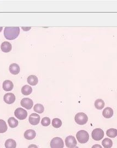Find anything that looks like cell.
Masks as SVG:
<instances>
[{
    "instance_id": "10",
    "label": "cell",
    "mask_w": 117,
    "mask_h": 148,
    "mask_svg": "<svg viewBox=\"0 0 117 148\" xmlns=\"http://www.w3.org/2000/svg\"><path fill=\"white\" fill-rule=\"evenodd\" d=\"M3 100L7 104H12L15 101V96L13 93H8L4 95Z\"/></svg>"
},
{
    "instance_id": "3",
    "label": "cell",
    "mask_w": 117,
    "mask_h": 148,
    "mask_svg": "<svg viewBox=\"0 0 117 148\" xmlns=\"http://www.w3.org/2000/svg\"><path fill=\"white\" fill-rule=\"evenodd\" d=\"M75 120L78 125H84L87 123L88 117L85 114L83 113H79L76 115Z\"/></svg>"
},
{
    "instance_id": "27",
    "label": "cell",
    "mask_w": 117,
    "mask_h": 148,
    "mask_svg": "<svg viewBox=\"0 0 117 148\" xmlns=\"http://www.w3.org/2000/svg\"><path fill=\"white\" fill-rule=\"evenodd\" d=\"M91 148H102V147L99 144H95Z\"/></svg>"
},
{
    "instance_id": "26",
    "label": "cell",
    "mask_w": 117,
    "mask_h": 148,
    "mask_svg": "<svg viewBox=\"0 0 117 148\" xmlns=\"http://www.w3.org/2000/svg\"><path fill=\"white\" fill-rule=\"evenodd\" d=\"M41 124L42 125H43V126H45V127L48 126L50 124V119L47 117H45L43 118L41 121Z\"/></svg>"
},
{
    "instance_id": "24",
    "label": "cell",
    "mask_w": 117,
    "mask_h": 148,
    "mask_svg": "<svg viewBox=\"0 0 117 148\" xmlns=\"http://www.w3.org/2000/svg\"><path fill=\"white\" fill-rule=\"evenodd\" d=\"M34 111L36 112L37 113L42 114L43 113V111L44 110V108L43 105L41 104H37L34 105Z\"/></svg>"
},
{
    "instance_id": "4",
    "label": "cell",
    "mask_w": 117,
    "mask_h": 148,
    "mask_svg": "<svg viewBox=\"0 0 117 148\" xmlns=\"http://www.w3.org/2000/svg\"><path fill=\"white\" fill-rule=\"evenodd\" d=\"M50 147L51 148H63L64 143L60 137H55L50 141Z\"/></svg>"
},
{
    "instance_id": "18",
    "label": "cell",
    "mask_w": 117,
    "mask_h": 148,
    "mask_svg": "<svg viewBox=\"0 0 117 148\" xmlns=\"http://www.w3.org/2000/svg\"><path fill=\"white\" fill-rule=\"evenodd\" d=\"M5 145L6 148H16L17 143L13 139H9L5 142Z\"/></svg>"
},
{
    "instance_id": "30",
    "label": "cell",
    "mask_w": 117,
    "mask_h": 148,
    "mask_svg": "<svg viewBox=\"0 0 117 148\" xmlns=\"http://www.w3.org/2000/svg\"><path fill=\"white\" fill-rule=\"evenodd\" d=\"M2 29H3V27H0V33L2 31Z\"/></svg>"
},
{
    "instance_id": "14",
    "label": "cell",
    "mask_w": 117,
    "mask_h": 148,
    "mask_svg": "<svg viewBox=\"0 0 117 148\" xmlns=\"http://www.w3.org/2000/svg\"><path fill=\"white\" fill-rule=\"evenodd\" d=\"M14 87L13 82L10 80H6L3 83V89L5 91H11Z\"/></svg>"
},
{
    "instance_id": "13",
    "label": "cell",
    "mask_w": 117,
    "mask_h": 148,
    "mask_svg": "<svg viewBox=\"0 0 117 148\" xmlns=\"http://www.w3.org/2000/svg\"><path fill=\"white\" fill-rule=\"evenodd\" d=\"M9 70L10 73L13 75H17L19 74L20 72V67L19 66L16 64V63H13L10 65Z\"/></svg>"
},
{
    "instance_id": "31",
    "label": "cell",
    "mask_w": 117,
    "mask_h": 148,
    "mask_svg": "<svg viewBox=\"0 0 117 148\" xmlns=\"http://www.w3.org/2000/svg\"><path fill=\"white\" fill-rule=\"evenodd\" d=\"M79 148L78 147H74V148Z\"/></svg>"
},
{
    "instance_id": "16",
    "label": "cell",
    "mask_w": 117,
    "mask_h": 148,
    "mask_svg": "<svg viewBox=\"0 0 117 148\" xmlns=\"http://www.w3.org/2000/svg\"><path fill=\"white\" fill-rule=\"evenodd\" d=\"M28 83L31 86H35L38 82V79L35 75H30L27 79Z\"/></svg>"
},
{
    "instance_id": "1",
    "label": "cell",
    "mask_w": 117,
    "mask_h": 148,
    "mask_svg": "<svg viewBox=\"0 0 117 148\" xmlns=\"http://www.w3.org/2000/svg\"><path fill=\"white\" fill-rule=\"evenodd\" d=\"M20 34L19 27H6L4 30V36L8 40H13L17 39Z\"/></svg>"
},
{
    "instance_id": "19",
    "label": "cell",
    "mask_w": 117,
    "mask_h": 148,
    "mask_svg": "<svg viewBox=\"0 0 117 148\" xmlns=\"http://www.w3.org/2000/svg\"><path fill=\"white\" fill-rule=\"evenodd\" d=\"M8 123L9 126H10V127L11 128H15L16 127L18 126V121L17 120H16L14 117H10L8 120Z\"/></svg>"
},
{
    "instance_id": "9",
    "label": "cell",
    "mask_w": 117,
    "mask_h": 148,
    "mask_svg": "<svg viewBox=\"0 0 117 148\" xmlns=\"http://www.w3.org/2000/svg\"><path fill=\"white\" fill-rule=\"evenodd\" d=\"M28 121L32 125H37L40 121V116L37 114L33 113L30 115Z\"/></svg>"
},
{
    "instance_id": "29",
    "label": "cell",
    "mask_w": 117,
    "mask_h": 148,
    "mask_svg": "<svg viewBox=\"0 0 117 148\" xmlns=\"http://www.w3.org/2000/svg\"><path fill=\"white\" fill-rule=\"evenodd\" d=\"M22 29H23V30L24 31H28L30 29H31V27H22Z\"/></svg>"
},
{
    "instance_id": "28",
    "label": "cell",
    "mask_w": 117,
    "mask_h": 148,
    "mask_svg": "<svg viewBox=\"0 0 117 148\" xmlns=\"http://www.w3.org/2000/svg\"><path fill=\"white\" fill-rule=\"evenodd\" d=\"M28 148H38V147L36 145H34V144H31V145H30L28 147Z\"/></svg>"
},
{
    "instance_id": "22",
    "label": "cell",
    "mask_w": 117,
    "mask_h": 148,
    "mask_svg": "<svg viewBox=\"0 0 117 148\" xmlns=\"http://www.w3.org/2000/svg\"><path fill=\"white\" fill-rule=\"evenodd\" d=\"M104 102L101 99H98L95 101V107L98 110H101L104 108Z\"/></svg>"
},
{
    "instance_id": "8",
    "label": "cell",
    "mask_w": 117,
    "mask_h": 148,
    "mask_svg": "<svg viewBox=\"0 0 117 148\" xmlns=\"http://www.w3.org/2000/svg\"><path fill=\"white\" fill-rule=\"evenodd\" d=\"M20 104L22 107L28 110H30L34 105V102L30 98H24L21 101Z\"/></svg>"
},
{
    "instance_id": "2",
    "label": "cell",
    "mask_w": 117,
    "mask_h": 148,
    "mask_svg": "<svg viewBox=\"0 0 117 148\" xmlns=\"http://www.w3.org/2000/svg\"><path fill=\"white\" fill-rule=\"evenodd\" d=\"M78 141L81 144L86 143L89 139V135L86 131L81 130L77 132L76 135Z\"/></svg>"
},
{
    "instance_id": "6",
    "label": "cell",
    "mask_w": 117,
    "mask_h": 148,
    "mask_svg": "<svg viewBox=\"0 0 117 148\" xmlns=\"http://www.w3.org/2000/svg\"><path fill=\"white\" fill-rule=\"evenodd\" d=\"M14 115L17 118L20 120H25L28 116V112L24 109L21 108H17L15 111Z\"/></svg>"
},
{
    "instance_id": "5",
    "label": "cell",
    "mask_w": 117,
    "mask_h": 148,
    "mask_svg": "<svg viewBox=\"0 0 117 148\" xmlns=\"http://www.w3.org/2000/svg\"><path fill=\"white\" fill-rule=\"evenodd\" d=\"M91 136L94 140L99 141L104 137V131L101 128H96L92 132Z\"/></svg>"
},
{
    "instance_id": "21",
    "label": "cell",
    "mask_w": 117,
    "mask_h": 148,
    "mask_svg": "<svg viewBox=\"0 0 117 148\" xmlns=\"http://www.w3.org/2000/svg\"><path fill=\"white\" fill-rule=\"evenodd\" d=\"M106 135L110 138H115L117 135V130L115 128L108 129L106 132Z\"/></svg>"
},
{
    "instance_id": "20",
    "label": "cell",
    "mask_w": 117,
    "mask_h": 148,
    "mask_svg": "<svg viewBox=\"0 0 117 148\" xmlns=\"http://www.w3.org/2000/svg\"><path fill=\"white\" fill-rule=\"evenodd\" d=\"M104 148H111L113 145V141L109 138H104L102 141Z\"/></svg>"
},
{
    "instance_id": "15",
    "label": "cell",
    "mask_w": 117,
    "mask_h": 148,
    "mask_svg": "<svg viewBox=\"0 0 117 148\" xmlns=\"http://www.w3.org/2000/svg\"><path fill=\"white\" fill-rule=\"evenodd\" d=\"M102 115L106 119H110L113 115V110L110 107L105 108L102 112Z\"/></svg>"
},
{
    "instance_id": "17",
    "label": "cell",
    "mask_w": 117,
    "mask_h": 148,
    "mask_svg": "<svg viewBox=\"0 0 117 148\" xmlns=\"http://www.w3.org/2000/svg\"><path fill=\"white\" fill-rule=\"evenodd\" d=\"M32 92V88L28 85H25L21 88V93L24 95H28Z\"/></svg>"
},
{
    "instance_id": "7",
    "label": "cell",
    "mask_w": 117,
    "mask_h": 148,
    "mask_svg": "<svg viewBox=\"0 0 117 148\" xmlns=\"http://www.w3.org/2000/svg\"><path fill=\"white\" fill-rule=\"evenodd\" d=\"M77 142L76 138L72 135H69L66 138L65 144L66 147L69 148H74L76 147Z\"/></svg>"
},
{
    "instance_id": "12",
    "label": "cell",
    "mask_w": 117,
    "mask_h": 148,
    "mask_svg": "<svg viewBox=\"0 0 117 148\" xmlns=\"http://www.w3.org/2000/svg\"><path fill=\"white\" fill-rule=\"evenodd\" d=\"M36 133L33 129H28L24 133V137L28 140H32L36 137Z\"/></svg>"
},
{
    "instance_id": "23",
    "label": "cell",
    "mask_w": 117,
    "mask_h": 148,
    "mask_svg": "<svg viewBox=\"0 0 117 148\" xmlns=\"http://www.w3.org/2000/svg\"><path fill=\"white\" fill-rule=\"evenodd\" d=\"M7 129L6 122L4 120L0 119V133H5L7 131Z\"/></svg>"
},
{
    "instance_id": "11",
    "label": "cell",
    "mask_w": 117,
    "mask_h": 148,
    "mask_svg": "<svg viewBox=\"0 0 117 148\" xmlns=\"http://www.w3.org/2000/svg\"><path fill=\"white\" fill-rule=\"evenodd\" d=\"M12 45L11 43L5 41L3 42L1 45V49L2 52L5 53H8L12 50Z\"/></svg>"
},
{
    "instance_id": "25",
    "label": "cell",
    "mask_w": 117,
    "mask_h": 148,
    "mask_svg": "<svg viewBox=\"0 0 117 148\" xmlns=\"http://www.w3.org/2000/svg\"><path fill=\"white\" fill-rule=\"evenodd\" d=\"M52 125L54 128H59L62 126V121L59 119L55 118L52 121Z\"/></svg>"
}]
</instances>
